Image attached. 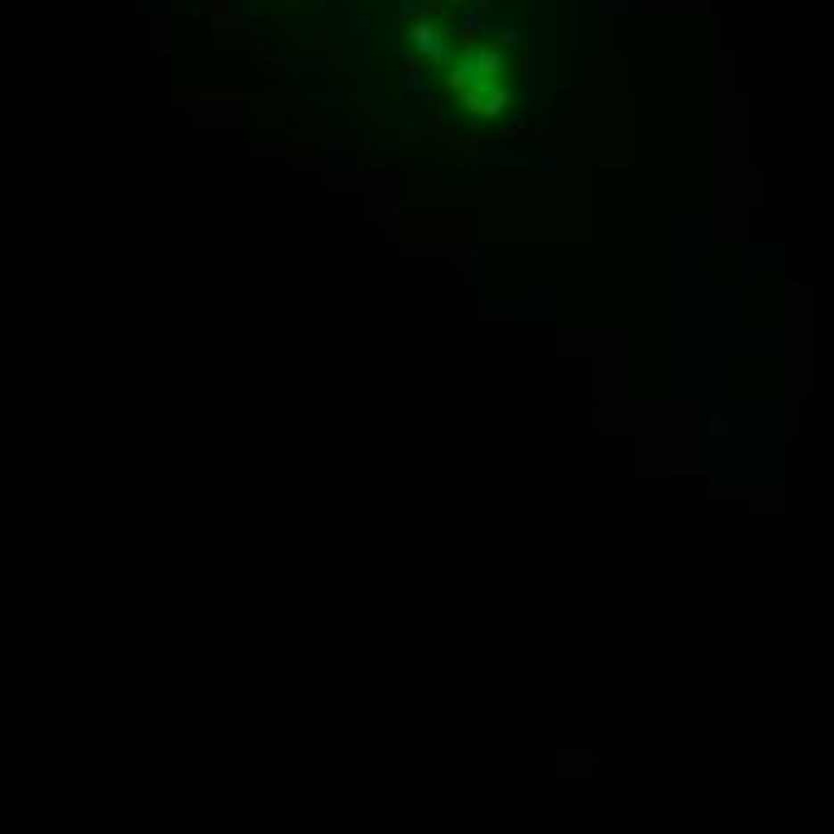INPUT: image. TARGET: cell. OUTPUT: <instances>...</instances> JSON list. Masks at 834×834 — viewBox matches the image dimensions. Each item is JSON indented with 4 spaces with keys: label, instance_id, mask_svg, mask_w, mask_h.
Segmentation results:
<instances>
[{
    "label": "cell",
    "instance_id": "cell-1",
    "mask_svg": "<svg viewBox=\"0 0 834 834\" xmlns=\"http://www.w3.org/2000/svg\"><path fill=\"white\" fill-rule=\"evenodd\" d=\"M451 87L456 92H466V87H480V82H499L504 77V48H484V44H475L466 48L456 62H451Z\"/></svg>",
    "mask_w": 834,
    "mask_h": 834
},
{
    "label": "cell",
    "instance_id": "cell-2",
    "mask_svg": "<svg viewBox=\"0 0 834 834\" xmlns=\"http://www.w3.org/2000/svg\"><path fill=\"white\" fill-rule=\"evenodd\" d=\"M460 101H466V111H475V115H504L508 111V87L504 82H480V87H466Z\"/></svg>",
    "mask_w": 834,
    "mask_h": 834
},
{
    "label": "cell",
    "instance_id": "cell-3",
    "mask_svg": "<svg viewBox=\"0 0 834 834\" xmlns=\"http://www.w3.org/2000/svg\"><path fill=\"white\" fill-rule=\"evenodd\" d=\"M408 38H413L417 58H427L432 68H442V62H446V34L436 29L432 20H422V24H413V29H408Z\"/></svg>",
    "mask_w": 834,
    "mask_h": 834
},
{
    "label": "cell",
    "instance_id": "cell-4",
    "mask_svg": "<svg viewBox=\"0 0 834 834\" xmlns=\"http://www.w3.org/2000/svg\"><path fill=\"white\" fill-rule=\"evenodd\" d=\"M490 10H494V0H475L466 15H460V44H466V48L480 44V24H484V15H490Z\"/></svg>",
    "mask_w": 834,
    "mask_h": 834
}]
</instances>
